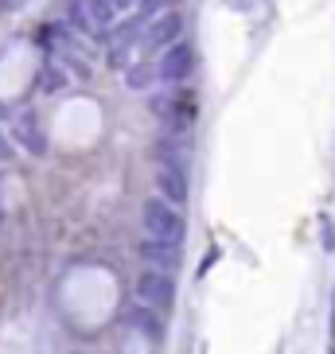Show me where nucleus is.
Segmentation results:
<instances>
[{"mask_svg": "<svg viewBox=\"0 0 335 354\" xmlns=\"http://www.w3.org/2000/svg\"><path fill=\"white\" fill-rule=\"evenodd\" d=\"M191 71H195V51H191L188 43H176L164 55V63H160V78H168V82H183Z\"/></svg>", "mask_w": 335, "mask_h": 354, "instance_id": "20e7f679", "label": "nucleus"}, {"mask_svg": "<svg viewBox=\"0 0 335 354\" xmlns=\"http://www.w3.org/2000/svg\"><path fill=\"white\" fill-rule=\"evenodd\" d=\"M16 4H20V0H0V8H16Z\"/></svg>", "mask_w": 335, "mask_h": 354, "instance_id": "1a4fd4ad", "label": "nucleus"}, {"mask_svg": "<svg viewBox=\"0 0 335 354\" xmlns=\"http://www.w3.org/2000/svg\"><path fill=\"white\" fill-rule=\"evenodd\" d=\"M136 296H141L145 304H152L156 312H168V308H172V300H176V284H172V277H168V272L152 269V272H145V277L136 281Z\"/></svg>", "mask_w": 335, "mask_h": 354, "instance_id": "7ed1b4c3", "label": "nucleus"}, {"mask_svg": "<svg viewBox=\"0 0 335 354\" xmlns=\"http://www.w3.org/2000/svg\"><path fill=\"white\" fill-rule=\"evenodd\" d=\"M152 113H156L160 125H168L172 133H183V129L195 121V94H191V90L156 94V97H152Z\"/></svg>", "mask_w": 335, "mask_h": 354, "instance_id": "f257e3e1", "label": "nucleus"}, {"mask_svg": "<svg viewBox=\"0 0 335 354\" xmlns=\"http://www.w3.org/2000/svg\"><path fill=\"white\" fill-rule=\"evenodd\" d=\"M109 4H133V0H109Z\"/></svg>", "mask_w": 335, "mask_h": 354, "instance_id": "9d476101", "label": "nucleus"}, {"mask_svg": "<svg viewBox=\"0 0 335 354\" xmlns=\"http://www.w3.org/2000/svg\"><path fill=\"white\" fill-rule=\"evenodd\" d=\"M176 28H179V16H176V12H168L164 20L152 28V39H172V35H176Z\"/></svg>", "mask_w": 335, "mask_h": 354, "instance_id": "0eeeda50", "label": "nucleus"}, {"mask_svg": "<svg viewBox=\"0 0 335 354\" xmlns=\"http://www.w3.org/2000/svg\"><path fill=\"white\" fill-rule=\"evenodd\" d=\"M320 234H324V245H327V250H335V226H332V218H324V230H320Z\"/></svg>", "mask_w": 335, "mask_h": 354, "instance_id": "6e6552de", "label": "nucleus"}, {"mask_svg": "<svg viewBox=\"0 0 335 354\" xmlns=\"http://www.w3.org/2000/svg\"><path fill=\"white\" fill-rule=\"evenodd\" d=\"M145 226L152 238H168V241L183 238V218L176 214V207L168 198H148L145 203Z\"/></svg>", "mask_w": 335, "mask_h": 354, "instance_id": "f03ea898", "label": "nucleus"}, {"mask_svg": "<svg viewBox=\"0 0 335 354\" xmlns=\"http://www.w3.org/2000/svg\"><path fill=\"white\" fill-rule=\"evenodd\" d=\"M156 187H160V195H164L168 203H183V198H188V179H183V171L172 167V164L156 167Z\"/></svg>", "mask_w": 335, "mask_h": 354, "instance_id": "39448f33", "label": "nucleus"}, {"mask_svg": "<svg viewBox=\"0 0 335 354\" xmlns=\"http://www.w3.org/2000/svg\"><path fill=\"white\" fill-rule=\"evenodd\" d=\"M141 253H145L148 261H156V265H176V241H168V238H148L145 245H141Z\"/></svg>", "mask_w": 335, "mask_h": 354, "instance_id": "423d86ee", "label": "nucleus"}]
</instances>
